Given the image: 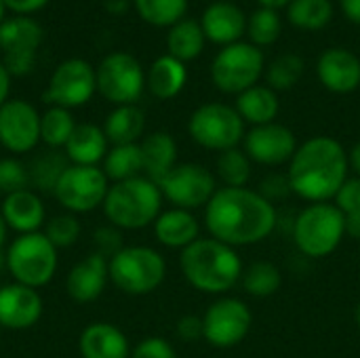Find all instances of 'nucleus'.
<instances>
[{"mask_svg":"<svg viewBox=\"0 0 360 358\" xmlns=\"http://www.w3.org/2000/svg\"><path fill=\"white\" fill-rule=\"evenodd\" d=\"M205 226L219 243L234 249L249 247L274 232L276 209L257 190L221 188L205 207Z\"/></svg>","mask_w":360,"mask_h":358,"instance_id":"nucleus-1","label":"nucleus"},{"mask_svg":"<svg viewBox=\"0 0 360 358\" xmlns=\"http://www.w3.org/2000/svg\"><path fill=\"white\" fill-rule=\"evenodd\" d=\"M0 215L6 224V228L15 230L17 234L38 232L46 222L44 203L32 188L4 196V200L0 205Z\"/></svg>","mask_w":360,"mask_h":358,"instance_id":"nucleus-22","label":"nucleus"},{"mask_svg":"<svg viewBox=\"0 0 360 358\" xmlns=\"http://www.w3.org/2000/svg\"><path fill=\"white\" fill-rule=\"evenodd\" d=\"M340 6L352 23L360 25V0H340Z\"/></svg>","mask_w":360,"mask_h":358,"instance_id":"nucleus-48","label":"nucleus"},{"mask_svg":"<svg viewBox=\"0 0 360 358\" xmlns=\"http://www.w3.org/2000/svg\"><path fill=\"white\" fill-rule=\"evenodd\" d=\"M247 34L251 44L255 46H270L283 34V21L278 11L272 8H257L247 21Z\"/></svg>","mask_w":360,"mask_h":358,"instance_id":"nucleus-39","label":"nucleus"},{"mask_svg":"<svg viewBox=\"0 0 360 358\" xmlns=\"http://www.w3.org/2000/svg\"><path fill=\"white\" fill-rule=\"evenodd\" d=\"M108 181L110 179L99 167L70 165L63 171L53 196L68 213H91L103 205L110 190Z\"/></svg>","mask_w":360,"mask_h":358,"instance_id":"nucleus-11","label":"nucleus"},{"mask_svg":"<svg viewBox=\"0 0 360 358\" xmlns=\"http://www.w3.org/2000/svg\"><path fill=\"white\" fill-rule=\"evenodd\" d=\"M184 279L200 293L219 295L243 279V262L234 247L215 238H198L179 255Z\"/></svg>","mask_w":360,"mask_h":358,"instance_id":"nucleus-3","label":"nucleus"},{"mask_svg":"<svg viewBox=\"0 0 360 358\" xmlns=\"http://www.w3.org/2000/svg\"><path fill=\"white\" fill-rule=\"evenodd\" d=\"M40 141V114L25 99H8L0 108V146L27 154Z\"/></svg>","mask_w":360,"mask_h":358,"instance_id":"nucleus-16","label":"nucleus"},{"mask_svg":"<svg viewBox=\"0 0 360 358\" xmlns=\"http://www.w3.org/2000/svg\"><path fill=\"white\" fill-rule=\"evenodd\" d=\"M287 19L297 30L319 32L333 19V4L331 0H291L287 6Z\"/></svg>","mask_w":360,"mask_h":358,"instance_id":"nucleus-33","label":"nucleus"},{"mask_svg":"<svg viewBox=\"0 0 360 358\" xmlns=\"http://www.w3.org/2000/svg\"><path fill=\"white\" fill-rule=\"evenodd\" d=\"M21 190H30L27 165L17 158H0V194L8 196Z\"/></svg>","mask_w":360,"mask_h":358,"instance_id":"nucleus-41","label":"nucleus"},{"mask_svg":"<svg viewBox=\"0 0 360 358\" xmlns=\"http://www.w3.org/2000/svg\"><path fill=\"white\" fill-rule=\"evenodd\" d=\"M129 358H177V352L165 338H146L131 350Z\"/></svg>","mask_w":360,"mask_h":358,"instance_id":"nucleus-43","label":"nucleus"},{"mask_svg":"<svg viewBox=\"0 0 360 358\" xmlns=\"http://www.w3.org/2000/svg\"><path fill=\"white\" fill-rule=\"evenodd\" d=\"M348 152L335 137L316 135L297 146L289 160L287 179L291 192L308 203H327L335 198L348 179Z\"/></svg>","mask_w":360,"mask_h":358,"instance_id":"nucleus-2","label":"nucleus"},{"mask_svg":"<svg viewBox=\"0 0 360 358\" xmlns=\"http://www.w3.org/2000/svg\"><path fill=\"white\" fill-rule=\"evenodd\" d=\"M188 133L190 137L213 152H226L232 148H238V143L245 139V120L236 112V108L211 101L196 108L188 120Z\"/></svg>","mask_w":360,"mask_h":358,"instance_id":"nucleus-8","label":"nucleus"},{"mask_svg":"<svg viewBox=\"0 0 360 358\" xmlns=\"http://www.w3.org/2000/svg\"><path fill=\"white\" fill-rule=\"evenodd\" d=\"M139 148L143 156V173L154 184H158L177 167V143L169 133H150L148 137H143Z\"/></svg>","mask_w":360,"mask_h":358,"instance_id":"nucleus-26","label":"nucleus"},{"mask_svg":"<svg viewBox=\"0 0 360 358\" xmlns=\"http://www.w3.org/2000/svg\"><path fill=\"white\" fill-rule=\"evenodd\" d=\"M57 264V249L44 232L19 234L4 253V266L15 283L32 289L49 285L55 279Z\"/></svg>","mask_w":360,"mask_h":358,"instance_id":"nucleus-6","label":"nucleus"},{"mask_svg":"<svg viewBox=\"0 0 360 358\" xmlns=\"http://www.w3.org/2000/svg\"><path fill=\"white\" fill-rule=\"evenodd\" d=\"M354 323H356V327L360 329V302L356 304V308H354Z\"/></svg>","mask_w":360,"mask_h":358,"instance_id":"nucleus-54","label":"nucleus"},{"mask_svg":"<svg viewBox=\"0 0 360 358\" xmlns=\"http://www.w3.org/2000/svg\"><path fill=\"white\" fill-rule=\"evenodd\" d=\"M2 264H4V255L0 253V266H2Z\"/></svg>","mask_w":360,"mask_h":358,"instance_id":"nucleus-56","label":"nucleus"},{"mask_svg":"<svg viewBox=\"0 0 360 358\" xmlns=\"http://www.w3.org/2000/svg\"><path fill=\"white\" fill-rule=\"evenodd\" d=\"M103 173L110 181H127L143 173V156L139 143L112 146L103 158Z\"/></svg>","mask_w":360,"mask_h":358,"instance_id":"nucleus-32","label":"nucleus"},{"mask_svg":"<svg viewBox=\"0 0 360 358\" xmlns=\"http://www.w3.org/2000/svg\"><path fill=\"white\" fill-rule=\"evenodd\" d=\"M243 289L253 298H270L281 289L283 276L272 262H253L243 270Z\"/></svg>","mask_w":360,"mask_h":358,"instance_id":"nucleus-36","label":"nucleus"},{"mask_svg":"<svg viewBox=\"0 0 360 358\" xmlns=\"http://www.w3.org/2000/svg\"><path fill=\"white\" fill-rule=\"evenodd\" d=\"M278 110H281L278 95L270 87L255 84L243 91L240 95H236V112L240 114L245 122L253 127L274 122V118L278 116Z\"/></svg>","mask_w":360,"mask_h":358,"instance_id":"nucleus-28","label":"nucleus"},{"mask_svg":"<svg viewBox=\"0 0 360 358\" xmlns=\"http://www.w3.org/2000/svg\"><path fill=\"white\" fill-rule=\"evenodd\" d=\"M158 188L162 196L173 203L177 209H198L207 207V203L217 192L215 175L196 162H184L177 165L167 177L158 181Z\"/></svg>","mask_w":360,"mask_h":358,"instance_id":"nucleus-12","label":"nucleus"},{"mask_svg":"<svg viewBox=\"0 0 360 358\" xmlns=\"http://www.w3.org/2000/svg\"><path fill=\"white\" fill-rule=\"evenodd\" d=\"M97 74V91L116 106H133L146 87L141 63L124 51L110 53L101 59Z\"/></svg>","mask_w":360,"mask_h":358,"instance_id":"nucleus-10","label":"nucleus"},{"mask_svg":"<svg viewBox=\"0 0 360 358\" xmlns=\"http://www.w3.org/2000/svg\"><path fill=\"white\" fill-rule=\"evenodd\" d=\"M108 137L103 129H99L93 122L76 124L70 141L65 143V156L70 165H82V167H97L103 162L108 154Z\"/></svg>","mask_w":360,"mask_h":358,"instance_id":"nucleus-25","label":"nucleus"},{"mask_svg":"<svg viewBox=\"0 0 360 358\" xmlns=\"http://www.w3.org/2000/svg\"><path fill=\"white\" fill-rule=\"evenodd\" d=\"M6 224H4V219H2V215H0V249H2V245H4V241H6Z\"/></svg>","mask_w":360,"mask_h":358,"instance_id":"nucleus-53","label":"nucleus"},{"mask_svg":"<svg viewBox=\"0 0 360 358\" xmlns=\"http://www.w3.org/2000/svg\"><path fill=\"white\" fill-rule=\"evenodd\" d=\"M42 42V27L32 17L17 15L0 23V51L4 68L11 76H25L36 61V51Z\"/></svg>","mask_w":360,"mask_h":358,"instance_id":"nucleus-15","label":"nucleus"},{"mask_svg":"<svg viewBox=\"0 0 360 358\" xmlns=\"http://www.w3.org/2000/svg\"><path fill=\"white\" fill-rule=\"evenodd\" d=\"M78 352L82 358H129V338L112 323H91L78 338Z\"/></svg>","mask_w":360,"mask_h":358,"instance_id":"nucleus-23","label":"nucleus"},{"mask_svg":"<svg viewBox=\"0 0 360 358\" xmlns=\"http://www.w3.org/2000/svg\"><path fill=\"white\" fill-rule=\"evenodd\" d=\"M346 236V215L329 203L308 205L293 222V241L297 249L312 257L323 260L331 255Z\"/></svg>","mask_w":360,"mask_h":358,"instance_id":"nucleus-5","label":"nucleus"},{"mask_svg":"<svg viewBox=\"0 0 360 358\" xmlns=\"http://www.w3.org/2000/svg\"><path fill=\"white\" fill-rule=\"evenodd\" d=\"M335 207L346 215L360 211V177H348L346 184L335 194Z\"/></svg>","mask_w":360,"mask_h":358,"instance_id":"nucleus-44","label":"nucleus"},{"mask_svg":"<svg viewBox=\"0 0 360 358\" xmlns=\"http://www.w3.org/2000/svg\"><path fill=\"white\" fill-rule=\"evenodd\" d=\"M146 116L137 106H116L103 122V133L112 146L137 143L143 135Z\"/></svg>","mask_w":360,"mask_h":358,"instance_id":"nucleus-29","label":"nucleus"},{"mask_svg":"<svg viewBox=\"0 0 360 358\" xmlns=\"http://www.w3.org/2000/svg\"><path fill=\"white\" fill-rule=\"evenodd\" d=\"M80 232H82V228H80V222L74 213L55 215L44 226V236L55 245V249L72 247L80 238Z\"/></svg>","mask_w":360,"mask_h":358,"instance_id":"nucleus-40","label":"nucleus"},{"mask_svg":"<svg viewBox=\"0 0 360 358\" xmlns=\"http://www.w3.org/2000/svg\"><path fill=\"white\" fill-rule=\"evenodd\" d=\"M8 91H11V74L0 61V108L8 101Z\"/></svg>","mask_w":360,"mask_h":358,"instance_id":"nucleus-50","label":"nucleus"},{"mask_svg":"<svg viewBox=\"0 0 360 358\" xmlns=\"http://www.w3.org/2000/svg\"><path fill=\"white\" fill-rule=\"evenodd\" d=\"M304 70H306V63H304V57L295 55V53H285V55H278L266 70V80H268V87L272 91H289L293 89L302 76H304Z\"/></svg>","mask_w":360,"mask_h":358,"instance_id":"nucleus-37","label":"nucleus"},{"mask_svg":"<svg viewBox=\"0 0 360 358\" xmlns=\"http://www.w3.org/2000/svg\"><path fill=\"white\" fill-rule=\"evenodd\" d=\"M93 245L97 247L95 253L103 255L105 260L114 257L120 249H122V234L118 228L114 226H103V228H97L95 234H93Z\"/></svg>","mask_w":360,"mask_h":358,"instance_id":"nucleus-42","label":"nucleus"},{"mask_svg":"<svg viewBox=\"0 0 360 358\" xmlns=\"http://www.w3.org/2000/svg\"><path fill=\"white\" fill-rule=\"evenodd\" d=\"M95 91H97V74L93 65L84 59L74 57L55 68L42 99L46 103L72 110L91 101Z\"/></svg>","mask_w":360,"mask_h":358,"instance_id":"nucleus-13","label":"nucleus"},{"mask_svg":"<svg viewBox=\"0 0 360 358\" xmlns=\"http://www.w3.org/2000/svg\"><path fill=\"white\" fill-rule=\"evenodd\" d=\"M188 80V70L186 63L167 55H160L148 72V89L156 99H173L181 93Z\"/></svg>","mask_w":360,"mask_h":358,"instance_id":"nucleus-27","label":"nucleus"},{"mask_svg":"<svg viewBox=\"0 0 360 358\" xmlns=\"http://www.w3.org/2000/svg\"><path fill=\"white\" fill-rule=\"evenodd\" d=\"M245 152L251 162H259L266 167H276L289 162L297 150V139L293 131L278 122H268L253 127L245 135Z\"/></svg>","mask_w":360,"mask_h":358,"instance_id":"nucleus-17","label":"nucleus"},{"mask_svg":"<svg viewBox=\"0 0 360 358\" xmlns=\"http://www.w3.org/2000/svg\"><path fill=\"white\" fill-rule=\"evenodd\" d=\"M2 2H4V6H6V8L15 11L17 15L27 17V15H32V13L40 11L49 0H2Z\"/></svg>","mask_w":360,"mask_h":358,"instance_id":"nucleus-47","label":"nucleus"},{"mask_svg":"<svg viewBox=\"0 0 360 358\" xmlns=\"http://www.w3.org/2000/svg\"><path fill=\"white\" fill-rule=\"evenodd\" d=\"M316 76L321 84L338 95L354 93L360 87V59L348 49L333 46L321 53L316 61Z\"/></svg>","mask_w":360,"mask_h":358,"instance_id":"nucleus-19","label":"nucleus"},{"mask_svg":"<svg viewBox=\"0 0 360 358\" xmlns=\"http://www.w3.org/2000/svg\"><path fill=\"white\" fill-rule=\"evenodd\" d=\"M264 74V53L251 42H234L221 46L211 63L213 84L228 95H240L257 84Z\"/></svg>","mask_w":360,"mask_h":358,"instance_id":"nucleus-9","label":"nucleus"},{"mask_svg":"<svg viewBox=\"0 0 360 358\" xmlns=\"http://www.w3.org/2000/svg\"><path fill=\"white\" fill-rule=\"evenodd\" d=\"M70 167V160L65 156V152L59 150H46L40 152L32 158V162L27 165L30 171V188L38 190V192H55L63 171Z\"/></svg>","mask_w":360,"mask_h":358,"instance_id":"nucleus-31","label":"nucleus"},{"mask_svg":"<svg viewBox=\"0 0 360 358\" xmlns=\"http://www.w3.org/2000/svg\"><path fill=\"white\" fill-rule=\"evenodd\" d=\"M346 236L360 241V211L346 213Z\"/></svg>","mask_w":360,"mask_h":358,"instance_id":"nucleus-49","label":"nucleus"},{"mask_svg":"<svg viewBox=\"0 0 360 358\" xmlns=\"http://www.w3.org/2000/svg\"><path fill=\"white\" fill-rule=\"evenodd\" d=\"M74 129H76L74 116H72V112L65 110V108L51 106V108L40 116V141L46 143L51 150L65 148V143L70 141Z\"/></svg>","mask_w":360,"mask_h":358,"instance_id":"nucleus-34","label":"nucleus"},{"mask_svg":"<svg viewBox=\"0 0 360 358\" xmlns=\"http://www.w3.org/2000/svg\"><path fill=\"white\" fill-rule=\"evenodd\" d=\"M108 272L110 281L122 293L148 295L162 285L167 276V262L152 247H122L108 260Z\"/></svg>","mask_w":360,"mask_h":358,"instance_id":"nucleus-7","label":"nucleus"},{"mask_svg":"<svg viewBox=\"0 0 360 358\" xmlns=\"http://www.w3.org/2000/svg\"><path fill=\"white\" fill-rule=\"evenodd\" d=\"M348 160H350V167L356 171V177H360V141H356L352 150L348 152Z\"/></svg>","mask_w":360,"mask_h":358,"instance_id":"nucleus-51","label":"nucleus"},{"mask_svg":"<svg viewBox=\"0 0 360 358\" xmlns=\"http://www.w3.org/2000/svg\"><path fill=\"white\" fill-rule=\"evenodd\" d=\"M200 27L213 44L228 46L240 42L243 34L247 32V17L234 2L217 0L209 4L200 17Z\"/></svg>","mask_w":360,"mask_h":358,"instance_id":"nucleus-20","label":"nucleus"},{"mask_svg":"<svg viewBox=\"0 0 360 358\" xmlns=\"http://www.w3.org/2000/svg\"><path fill=\"white\" fill-rule=\"evenodd\" d=\"M4 8H6V6H4V2L0 0V23L4 21Z\"/></svg>","mask_w":360,"mask_h":358,"instance_id":"nucleus-55","label":"nucleus"},{"mask_svg":"<svg viewBox=\"0 0 360 358\" xmlns=\"http://www.w3.org/2000/svg\"><path fill=\"white\" fill-rule=\"evenodd\" d=\"M154 226V236L160 245L169 247V249H186L190 247L194 241H198L200 236V224L198 219L192 215V211L188 209H169L162 211Z\"/></svg>","mask_w":360,"mask_h":358,"instance_id":"nucleus-24","label":"nucleus"},{"mask_svg":"<svg viewBox=\"0 0 360 358\" xmlns=\"http://www.w3.org/2000/svg\"><path fill=\"white\" fill-rule=\"evenodd\" d=\"M217 177L226 188H247L251 179V158L245 150L232 148L217 156Z\"/></svg>","mask_w":360,"mask_h":358,"instance_id":"nucleus-38","label":"nucleus"},{"mask_svg":"<svg viewBox=\"0 0 360 358\" xmlns=\"http://www.w3.org/2000/svg\"><path fill=\"white\" fill-rule=\"evenodd\" d=\"M42 317V298L36 289L11 283L0 287V329L25 331Z\"/></svg>","mask_w":360,"mask_h":358,"instance_id":"nucleus-18","label":"nucleus"},{"mask_svg":"<svg viewBox=\"0 0 360 358\" xmlns=\"http://www.w3.org/2000/svg\"><path fill=\"white\" fill-rule=\"evenodd\" d=\"M264 190L259 192L264 198H268L272 205H274V198H283V196H287L289 192H291V186H289V179L287 177H276V175H272V177H268L266 181H264V186H262Z\"/></svg>","mask_w":360,"mask_h":358,"instance_id":"nucleus-46","label":"nucleus"},{"mask_svg":"<svg viewBox=\"0 0 360 358\" xmlns=\"http://www.w3.org/2000/svg\"><path fill=\"white\" fill-rule=\"evenodd\" d=\"M139 17L156 27H173L188 11V0H133Z\"/></svg>","mask_w":360,"mask_h":358,"instance_id":"nucleus-35","label":"nucleus"},{"mask_svg":"<svg viewBox=\"0 0 360 358\" xmlns=\"http://www.w3.org/2000/svg\"><path fill=\"white\" fill-rule=\"evenodd\" d=\"M205 42H207V36L200 27V21H194V19H181L167 34L169 55L184 63L196 59L202 53Z\"/></svg>","mask_w":360,"mask_h":358,"instance_id":"nucleus-30","label":"nucleus"},{"mask_svg":"<svg viewBox=\"0 0 360 358\" xmlns=\"http://www.w3.org/2000/svg\"><path fill=\"white\" fill-rule=\"evenodd\" d=\"M262 8H272V11H278V8H287L291 4V0H257Z\"/></svg>","mask_w":360,"mask_h":358,"instance_id":"nucleus-52","label":"nucleus"},{"mask_svg":"<svg viewBox=\"0 0 360 358\" xmlns=\"http://www.w3.org/2000/svg\"><path fill=\"white\" fill-rule=\"evenodd\" d=\"M162 192L158 184L139 175L110 186L103 200V215L118 230H141L162 213Z\"/></svg>","mask_w":360,"mask_h":358,"instance_id":"nucleus-4","label":"nucleus"},{"mask_svg":"<svg viewBox=\"0 0 360 358\" xmlns=\"http://www.w3.org/2000/svg\"><path fill=\"white\" fill-rule=\"evenodd\" d=\"M175 333L179 340L184 342H198L205 340V329H202V317H194V314H186L177 321Z\"/></svg>","mask_w":360,"mask_h":358,"instance_id":"nucleus-45","label":"nucleus"},{"mask_svg":"<svg viewBox=\"0 0 360 358\" xmlns=\"http://www.w3.org/2000/svg\"><path fill=\"white\" fill-rule=\"evenodd\" d=\"M251 323L253 314L243 300L221 298L213 302L202 317L205 340L215 348H234L247 338Z\"/></svg>","mask_w":360,"mask_h":358,"instance_id":"nucleus-14","label":"nucleus"},{"mask_svg":"<svg viewBox=\"0 0 360 358\" xmlns=\"http://www.w3.org/2000/svg\"><path fill=\"white\" fill-rule=\"evenodd\" d=\"M110 281L108 260L99 253H91L82 262H78L65 279V291L72 302L76 304H91L95 302Z\"/></svg>","mask_w":360,"mask_h":358,"instance_id":"nucleus-21","label":"nucleus"}]
</instances>
